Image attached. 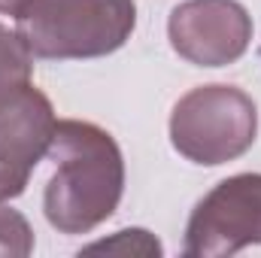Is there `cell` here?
Listing matches in <instances>:
<instances>
[{
  "mask_svg": "<svg viewBox=\"0 0 261 258\" xmlns=\"http://www.w3.org/2000/svg\"><path fill=\"white\" fill-rule=\"evenodd\" d=\"M46 158L52 161V176L43 192V213L58 234H88L119 210L125 158L107 128L64 119Z\"/></svg>",
  "mask_w": 261,
  "mask_h": 258,
  "instance_id": "cell-1",
  "label": "cell"
},
{
  "mask_svg": "<svg viewBox=\"0 0 261 258\" xmlns=\"http://www.w3.org/2000/svg\"><path fill=\"white\" fill-rule=\"evenodd\" d=\"M137 28L134 0H34L15 31L43 61H85L119 52Z\"/></svg>",
  "mask_w": 261,
  "mask_h": 258,
  "instance_id": "cell-2",
  "label": "cell"
},
{
  "mask_svg": "<svg viewBox=\"0 0 261 258\" xmlns=\"http://www.w3.org/2000/svg\"><path fill=\"white\" fill-rule=\"evenodd\" d=\"M258 137L255 100L228 82L197 85L186 91L170 113L173 149L200 167H219L237 161L252 149Z\"/></svg>",
  "mask_w": 261,
  "mask_h": 258,
  "instance_id": "cell-3",
  "label": "cell"
},
{
  "mask_svg": "<svg viewBox=\"0 0 261 258\" xmlns=\"http://www.w3.org/2000/svg\"><path fill=\"white\" fill-rule=\"evenodd\" d=\"M261 243V173H234L195 203L186 225V258H225Z\"/></svg>",
  "mask_w": 261,
  "mask_h": 258,
  "instance_id": "cell-4",
  "label": "cell"
},
{
  "mask_svg": "<svg viewBox=\"0 0 261 258\" xmlns=\"http://www.w3.org/2000/svg\"><path fill=\"white\" fill-rule=\"evenodd\" d=\"M58 128L52 100L31 82L0 85V203L28 189Z\"/></svg>",
  "mask_w": 261,
  "mask_h": 258,
  "instance_id": "cell-5",
  "label": "cell"
},
{
  "mask_svg": "<svg viewBox=\"0 0 261 258\" xmlns=\"http://www.w3.org/2000/svg\"><path fill=\"white\" fill-rule=\"evenodd\" d=\"M252 15L240 0H186L167 18L173 52L195 67H228L252 43Z\"/></svg>",
  "mask_w": 261,
  "mask_h": 258,
  "instance_id": "cell-6",
  "label": "cell"
},
{
  "mask_svg": "<svg viewBox=\"0 0 261 258\" xmlns=\"http://www.w3.org/2000/svg\"><path fill=\"white\" fill-rule=\"evenodd\" d=\"M31 76H34V55L28 52L18 31L0 24V85L24 82Z\"/></svg>",
  "mask_w": 261,
  "mask_h": 258,
  "instance_id": "cell-7",
  "label": "cell"
},
{
  "mask_svg": "<svg viewBox=\"0 0 261 258\" xmlns=\"http://www.w3.org/2000/svg\"><path fill=\"white\" fill-rule=\"evenodd\" d=\"M31 252H34L31 222L18 210L0 203V258H28Z\"/></svg>",
  "mask_w": 261,
  "mask_h": 258,
  "instance_id": "cell-8",
  "label": "cell"
},
{
  "mask_svg": "<svg viewBox=\"0 0 261 258\" xmlns=\"http://www.w3.org/2000/svg\"><path fill=\"white\" fill-rule=\"evenodd\" d=\"M85 252H122V255H161V243L143 231V228H125V231H116L113 240H100V243H91Z\"/></svg>",
  "mask_w": 261,
  "mask_h": 258,
  "instance_id": "cell-9",
  "label": "cell"
},
{
  "mask_svg": "<svg viewBox=\"0 0 261 258\" xmlns=\"http://www.w3.org/2000/svg\"><path fill=\"white\" fill-rule=\"evenodd\" d=\"M31 3H34V0H0V15H12V18H18Z\"/></svg>",
  "mask_w": 261,
  "mask_h": 258,
  "instance_id": "cell-10",
  "label": "cell"
}]
</instances>
